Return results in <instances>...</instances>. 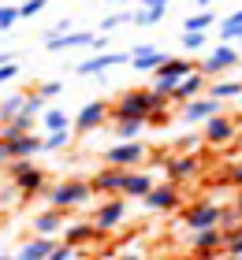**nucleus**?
Masks as SVG:
<instances>
[{"label": "nucleus", "instance_id": "nucleus-1", "mask_svg": "<svg viewBox=\"0 0 242 260\" xmlns=\"http://www.w3.org/2000/svg\"><path fill=\"white\" fill-rule=\"evenodd\" d=\"M156 104H164V97H156L153 89H127L123 97L116 101V108H108V115H112L116 123H123V119H149V112L156 108Z\"/></svg>", "mask_w": 242, "mask_h": 260}, {"label": "nucleus", "instance_id": "nucleus-2", "mask_svg": "<svg viewBox=\"0 0 242 260\" xmlns=\"http://www.w3.org/2000/svg\"><path fill=\"white\" fill-rule=\"evenodd\" d=\"M90 193H93V186L82 182V179H67V182H56V186H48V190H45L48 205H52V208H64V212L82 208V205L90 201Z\"/></svg>", "mask_w": 242, "mask_h": 260}, {"label": "nucleus", "instance_id": "nucleus-3", "mask_svg": "<svg viewBox=\"0 0 242 260\" xmlns=\"http://www.w3.org/2000/svg\"><path fill=\"white\" fill-rule=\"evenodd\" d=\"M34 152H45V138H34V130L15 138H0V168L11 160H30Z\"/></svg>", "mask_w": 242, "mask_h": 260}, {"label": "nucleus", "instance_id": "nucleus-4", "mask_svg": "<svg viewBox=\"0 0 242 260\" xmlns=\"http://www.w3.org/2000/svg\"><path fill=\"white\" fill-rule=\"evenodd\" d=\"M8 168H11V179H15V190L22 193V201L45 193V171L41 168H34L30 160H11Z\"/></svg>", "mask_w": 242, "mask_h": 260}, {"label": "nucleus", "instance_id": "nucleus-5", "mask_svg": "<svg viewBox=\"0 0 242 260\" xmlns=\"http://www.w3.org/2000/svg\"><path fill=\"white\" fill-rule=\"evenodd\" d=\"M183 212V227L190 231H205V227H220L224 223V208L212 205V201H194V205L179 208Z\"/></svg>", "mask_w": 242, "mask_h": 260}, {"label": "nucleus", "instance_id": "nucleus-6", "mask_svg": "<svg viewBox=\"0 0 242 260\" xmlns=\"http://www.w3.org/2000/svg\"><path fill=\"white\" fill-rule=\"evenodd\" d=\"M142 205L149 212H179V208H183V190H179V182L168 179L160 186H153V190L142 197Z\"/></svg>", "mask_w": 242, "mask_h": 260}, {"label": "nucleus", "instance_id": "nucleus-7", "mask_svg": "<svg viewBox=\"0 0 242 260\" xmlns=\"http://www.w3.org/2000/svg\"><path fill=\"white\" fill-rule=\"evenodd\" d=\"M231 67H238V49H231V41L216 45V49L198 63V71H205L209 78H212V75H224V71H231Z\"/></svg>", "mask_w": 242, "mask_h": 260}, {"label": "nucleus", "instance_id": "nucleus-8", "mask_svg": "<svg viewBox=\"0 0 242 260\" xmlns=\"http://www.w3.org/2000/svg\"><path fill=\"white\" fill-rule=\"evenodd\" d=\"M164 171L172 182H190V179H198L201 160H198V152H175V156L164 160Z\"/></svg>", "mask_w": 242, "mask_h": 260}, {"label": "nucleus", "instance_id": "nucleus-9", "mask_svg": "<svg viewBox=\"0 0 242 260\" xmlns=\"http://www.w3.org/2000/svg\"><path fill=\"white\" fill-rule=\"evenodd\" d=\"M123 219H127V197H123V193H112L101 208H97V216H93V223H97V227H101L104 234H108V231H116Z\"/></svg>", "mask_w": 242, "mask_h": 260}, {"label": "nucleus", "instance_id": "nucleus-10", "mask_svg": "<svg viewBox=\"0 0 242 260\" xmlns=\"http://www.w3.org/2000/svg\"><path fill=\"white\" fill-rule=\"evenodd\" d=\"M145 160V145L142 141H119L104 152V164H116V168H138Z\"/></svg>", "mask_w": 242, "mask_h": 260}, {"label": "nucleus", "instance_id": "nucleus-11", "mask_svg": "<svg viewBox=\"0 0 242 260\" xmlns=\"http://www.w3.org/2000/svg\"><path fill=\"white\" fill-rule=\"evenodd\" d=\"M127 171H130V168H116V164H104V168H101V171H97L93 179H90L93 193H108V197H112V193H119V190H123Z\"/></svg>", "mask_w": 242, "mask_h": 260}, {"label": "nucleus", "instance_id": "nucleus-12", "mask_svg": "<svg viewBox=\"0 0 242 260\" xmlns=\"http://www.w3.org/2000/svg\"><path fill=\"white\" fill-rule=\"evenodd\" d=\"M97 34L90 30H71V34H45V49L48 52H64V49H78V45H93Z\"/></svg>", "mask_w": 242, "mask_h": 260}, {"label": "nucleus", "instance_id": "nucleus-13", "mask_svg": "<svg viewBox=\"0 0 242 260\" xmlns=\"http://www.w3.org/2000/svg\"><path fill=\"white\" fill-rule=\"evenodd\" d=\"M108 119V104L104 101H90V104H82L78 115H75V130L78 134H90V130H97Z\"/></svg>", "mask_w": 242, "mask_h": 260}, {"label": "nucleus", "instance_id": "nucleus-14", "mask_svg": "<svg viewBox=\"0 0 242 260\" xmlns=\"http://www.w3.org/2000/svg\"><path fill=\"white\" fill-rule=\"evenodd\" d=\"M119 63H130V52H97L93 60H82L78 63V75H104Z\"/></svg>", "mask_w": 242, "mask_h": 260}, {"label": "nucleus", "instance_id": "nucleus-15", "mask_svg": "<svg viewBox=\"0 0 242 260\" xmlns=\"http://www.w3.org/2000/svg\"><path fill=\"white\" fill-rule=\"evenodd\" d=\"M209 145H227V141L235 138V119H227V115L216 112L212 119H205V134H201Z\"/></svg>", "mask_w": 242, "mask_h": 260}, {"label": "nucleus", "instance_id": "nucleus-16", "mask_svg": "<svg viewBox=\"0 0 242 260\" xmlns=\"http://www.w3.org/2000/svg\"><path fill=\"white\" fill-rule=\"evenodd\" d=\"M209 89V75L205 71H190V75L175 86V93H172V101H179V104H186V101H194V97H201V93Z\"/></svg>", "mask_w": 242, "mask_h": 260}, {"label": "nucleus", "instance_id": "nucleus-17", "mask_svg": "<svg viewBox=\"0 0 242 260\" xmlns=\"http://www.w3.org/2000/svg\"><path fill=\"white\" fill-rule=\"evenodd\" d=\"M220 112V101L216 97H194L186 101V108H183V123H205V119H212V115Z\"/></svg>", "mask_w": 242, "mask_h": 260}, {"label": "nucleus", "instance_id": "nucleus-18", "mask_svg": "<svg viewBox=\"0 0 242 260\" xmlns=\"http://www.w3.org/2000/svg\"><path fill=\"white\" fill-rule=\"evenodd\" d=\"M64 219H67L64 208H52V205H48L45 212H38V216H34V234H45V238H52V234L64 231Z\"/></svg>", "mask_w": 242, "mask_h": 260}, {"label": "nucleus", "instance_id": "nucleus-19", "mask_svg": "<svg viewBox=\"0 0 242 260\" xmlns=\"http://www.w3.org/2000/svg\"><path fill=\"white\" fill-rule=\"evenodd\" d=\"M101 234H104V231L97 227V223H71V227H64V242L78 249V245H90V242H97Z\"/></svg>", "mask_w": 242, "mask_h": 260}, {"label": "nucleus", "instance_id": "nucleus-20", "mask_svg": "<svg viewBox=\"0 0 242 260\" xmlns=\"http://www.w3.org/2000/svg\"><path fill=\"white\" fill-rule=\"evenodd\" d=\"M164 60L168 56L156 45H135V52H130V67H138V71H156Z\"/></svg>", "mask_w": 242, "mask_h": 260}, {"label": "nucleus", "instance_id": "nucleus-21", "mask_svg": "<svg viewBox=\"0 0 242 260\" xmlns=\"http://www.w3.org/2000/svg\"><path fill=\"white\" fill-rule=\"evenodd\" d=\"M153 186H156V182H153V175H149V171H135V168H130V171H127V179H123V190H119V193H123V197H138V201H142L145 193L153 190Z\"/></svg>", "mask_w": 242, "mask_h": 260}, {"label": "nucleus", "instance_id": "nucleus-22", "mask_svg": "<svg viewBox=\"0 0 242 260\" xmlns=\"http://www.w3.org/2000/svg\"><path fill=\"white\" fill-rule=\"evenodd\" d=\"M52 238H45V234H34L30 242H22L19 245V253H15V260H45L48 253H52Z\"/></svg>", "mask_w": 242, "mask_h": 260}, {"label": "nucleus", "instance_id": "nucleus-23", "mask_svg": "<svg viewBox=\"0 0 242 260\" xmlns=\"http://www.w3.org/2000/svg\"><path fill=\"white\" fill-rule=\"evenodd\" d=\"M190 71H198L190 60H175V56H168V60L156 67V78H172V82H183Z\"/></svg>", "mask_w": 242, "mask_h": 260}, {"label": "nucleus", "instance_id": "nucleus-24", "mask_svg": "<svg viewBox=\"0 0 242 260\" xmlns=\"http://www.w3.org/2000/svg\"><path fill=\"white\" fill-rule=\"evenodd\" d=\"M238 93H242V82H238V78L209 82V97H216V101H231V97H238Z\"/></svg>", "mask_w": 242, "mask_h": 260}, {"label": "nucleus", "instance_id": "nucleus-25", "mask_svg": "<svg viewBox=\"0 0 242 260\" xmlns=\"http://www.w3.org/2000/svg\"><path fill=\"white\" fill-rule=\"evenodd\" d=\"M41 123H45L48 134H52V130H75V119H67V112H64V108H48Z\"/></svg>", "mask_w": 242, "mask_h": 260}, {"label": "nucleus", "instance_id": "nucleus-26", "mask_svg": "<svg viewBox=\"0 0 242 260\" xmlns=\"http://www.w3.org/2000/svg\"><path fill=\"white\" fill-rule=\"evenodd\" d=\"M220 38L224 41H242V8L231 11V15L220 22Z\"/></svg>", "mask_w": 242, "mask_h": 260}, {"label": "nucleus", "instance_id": "nucleus-27", "mask_svg": "<svg viewBox=\"0 0 242 260\" xmlns=\"http://www.w3.org/2000/svg\"><path fill=\"white\" fill-rule=\"evenodd\" d=\"M212 22H216L212 11H198V15H190V19L183 22V30H190V34H205V30L212 26Z\"/></svg>", "mask_w": 242, "mask_h": 260}, {"label": "nucleus", "instance_id": "nucleus-28", "mask_svg": "<svg viewBox=\"0 0 242 260\" xmlns=\"http://www.w3.org/2000/svg\"><path fill=\"white\" fill-rule=\"evenodd\" d=\"M22 104H26V97H22V93H15V97H8L4 104H0V123H8V119H15V115L22 112Z\"/></svg>", "mask_w": 242, "mask_h": 260}, {"label": "nucleus", "instance_id": "nucleus-29", "mask_svg": "<svg viewBox=\"0 0 242 260\" xmlns=\"http://www.w3.org/2000/svg\"><path fill=\"white\" fill-rule=\"evenodd\" d=\"M164 11L168 8H138L135 11V22H138V26H156V22L164 19Z\"/></svg>", "mask_w": 242, "mask_h": 260}, {"label": "nucleus", "instance_id": "nucleus-30", "mask_svg": "<svg viewBox=\"0 0 242 260\" xmlns=\"http://www.w3.org/2000/svg\"><path fill=\"white\" fill-rule=\"evenodd\" d=\"M142 126H145V119H123V123H116V138L130 141V138H138Z\"/></svg>", "mask_w": 242, "mask_h": 260}, {"label": "nucleus", "instance_id": "nucleus-31", "mask_svg": "<svg viewBox=\"0 0 242 260\" xmlns=\"http://www.w3.org/2000/svg\"><path fill=\"white\" fill-rule=\"evenodd\" d=\"M123 22H135V11H116V15H108V19H101V34H108V30H116V26H123Z\"/></svg>", "mask_w": 242, "mask_h": 260}, {"label": "nucleus", "instance_id": "nucleus-32", "mask_svg": "<svg viewBox=\"0 0 242 260\" xmlns=\"http://www.w3.org/2000/svg\"><path fill=\"white\" fill-rule=\"evenodd\" d=\"M71 141V130H52V134L45 138V152H56V149H64Z\"/></svg>", "mask_w": 242, "mask_h": 260}, {"label": "nucleus", "instance_id": "nucleus-33", "mask_svg": "<svg viewBox=\"0 0 242 260\" xmlns=\"http://www.w3.org/2000/svg\"><path fill=\"white\" fill-rule=\"evenodd\" d=\"M168 119H172V112H168L164 104H156V108L149 112V119H145V123H149V126H164Z\"/></svg>", "mask_w": 242, "mask_h": 260}, {"label": "nucleus", "instance_id": "nucleus-34", "mask_svg": "<svg viewBox=\"0 0 242 260\" xmlns=\"http://www.w3.org/2000/svg\"><path fill=\"white\" fill-rule=\"evenodd\" d=\"M71 256H75V245L60 242V245H52V253H48L45 260H71Z\"/></svg>", "mask_w": 242, "mask_h": 260}, {"label": "nucleus", "instance_id": "nucleus-35", "mask_svg": "<svg viewBox=\"0 0 242 260\" xmlns=\"http://www.w3.org/2000/svg\"><path fill=\"white\" fill-rule=\"evenodd\" d=\"M15 19H22V15H19V8H11V4H4V8H0V30H8Z\"/></svg>", "mask_w": 242, "mask_h": 260}, {"label": "nucleus", "instance_id": "nucleus-36", "mask_svg": "<svg viewBox=\"0 0 242 260\" xmlns=\"http://www.w3.org/2000/svg\"><path fill=\"white\" fill-rule=\"evenodd\" d=\"M41 8H45V0H22V4H19V15L30 19V15H38Z\"/></svg>", "mask_w": 242, "mask_h": 260}, {"label": "nucleus", "instance_id": "nucleus-37", "mask_svg": "<svg viewBox=\"0 0 242 260\" xmlns=\"http://www.w3.org/2000/svg\"><path fill=\"white\" fill-rule=\"evenodd\" d=\"M194 149H198V138H194V134L175 138V152H194Z\"/></svg>", "mask_w": 242, "mask_h": 260}, {"label": "nucleus", "instance_id": "nucleus-38", "mask_svg": "<svg viewBox=\"0 0 242 260\" xmlns=\"http://www.w3.org/2000/svg\"><path fill=\"white\" fill-rule=\"evenodd\" d=\"M183 45H186V49H201V45H205V34H190V30H183Z\"/></svg>", "mask_w": 242, "mask_h": 260}, {"label": "nucleus", "instance_id": "nucleus-39", "mask_svg": "<svg viewBox=\"0 0 242 260\" xmlns=\"http://www.w3.org/2000/svg\"><path fill=\"white\" fill-rule=\"evenodd\" d=\"M60 89H64V86H60V82H56V78H52V82H41V86H38V93H41V97H45V101H48V97H56V93H60Z\"/></svg>", "mask_w": 242, "mask_h": 260}, {"label": "nucleus", "instance_id": "nucleus-40", "mask_svg": "<svg viewBox=\"0 0 242 260\" xmlns=\"http://www.w3.org/2000/svg\"><path fill=\"white\" fill-rule=\"evenodd\" d=\"M224 253H235V256L242 253V231H238V234H231V238H227V245H224Z\"/></svg>", "mask_w": 242, "mask_h": 260}, {"label": "nucleus", "instance_id": "nucleus-41", "mask_svg": "<svg viewBox=\"0 0 242 260\" xmlns=\"http://www.w3.org/2000/svg\"><path fill=\"white\" fill-rule=\"evenodd\" d=\"M227 182H235L242 190V164H231V168H227Z\"/></svg>", "mask_w": 242, "mask_h": 260}, {"label": "nucleus", "instance_id": "nucleus-42", "mask_svg": "<svg viewBox=\"0 0 242 260\" xmlns=\"http://www.w3.org/2000/svg\"><path fill=\"white\" fill-rule=\"evenodd\" d=\"M15 75H19V67H15V60L0 67V82H8V78H15Z\"/></svg>", "mask_w": 242, "mask_h": 260}, {"label": "nucleus", "instance_id": "nucleus-43", "mask_svg": "<svg viewBox=\"0 0 242 260\" xmlns=\"http://www.w3.org/2000/svg\"><path fill=\"white\" fill-rule=\"evenodd\" d=\"M48 34H71V19H60V22H56V26L48 30Z\"/></svg>", "mask_w": 242, "mask_h": 260}, {"label": "nucleus", "instance_id": "nucleus-44", "mask_svg": "<svg viewBox=\"0 0 242 260\" xmlns=\"http://www.w3.org/2000/svg\"><path fill=\"white\" fill-rule=\"evenodd\" d=\"M142 8H168V0H138Z\"/></svg>", "mask_w": 242, "mask_h": 260}, {"label": "nucleus", "instance_id": "nucleus-45", "mask_svg": "<svg viewBox=\"0 0 242 260\" xmlns=\"http://www.w3.org/2000/svg\"><path fill=\"white\" fill-rule=\"evenodd\" d=\"M112 260H145L142 253H123V256H112Z\"/></svg>", "mask_w": 242, "mask_h": 260}, {"label": "nucleus", "instance_id": "nucleus-46", "mask_svg": "<svg viewBox=\"0 0 242 260\" xmlns=\"http://www.w3.org/2000/svg\"><path fill=\"white\" fill-rule=\"evenodd\" d=\"M235 212L242 216V190H238V197H235Z\"/></svg>", "mask_w": 242, "mask_h": 260}, {"label": "nucleus", "instance_id": "nucleus-47", "mask_svg": "<svg viewBox=\"0 0 242 260\" xmlns=\"http://www.w3.org/2000/svg\"><path fill=\"white\" fill-rule=\"evenodd\" d=\"M4 63H11V56H8V52H0V67H4Z\"/></svg>", "mask_w": 242, "mask_h": 260}, {"label": "nucleus", "instance_id": "nucleus-48", "mask_svg": "<svg viewBox=\"0 0 242 260\" xmlns=\"http://www.w3.org/2000/svg\"><path fill=\"white\" fill-rule=\"evenodd\" d=\"M198 4H201V8H209V4H212V0H198Z\"/></svg>", "mask_w": 242, "mask_h": 260}, {"label": "nucleus", "instance_id": "nucleus-49", "mask_svg": "<svg viewBox=\"0 0 242 260\" xmlns=\"http://www.w3.org/2000/svg\"><path fill=\"white\" fill-rule=\"evenodd\" d=\"M0 260H11V256H4V253H0Z\"/></svg>", "mask_w": 242, "mask_h": 260}, {"label": "nucleus", "instance_id": "nucleus-50", "mask_svg": "<svg viewBox=\"0 0 242 260\" xmlns=\"http://www.w3.org/2000/svg\"><path fill=\"white\" fill-rule=\"evenodd\" d=\"M238 108H242V93H238Z\"/></svg>", "mask_w": 242, "mask_h": 260}, {"label": "nucleus", "instance_id": "nucleus-51", "mask_svg": "<svg viewBox=\"0 0 242 260\" xmlns=\"http://www.w3.org/2000/svg\"><path fill=\"white\" fill-rule=\"evenodd\" d=\"M108 4H116V0H108Z\"/></svg>", "mask_w": 242, "mask_h": 260}, {"label": "nucleus", "instance_id": "nucleus-52", "mask_svg": "<svg viewBox=\"0 0 242 260\" xmlns=\"http://www.w3.org/2000/svg\"><path fill=\"white\" fill-rule=\"evenodd\" d=\"M238 82H242V78H238Z\"/></svg>", "mask_w": 242, "mask_h": 260}]
</instances>
